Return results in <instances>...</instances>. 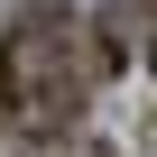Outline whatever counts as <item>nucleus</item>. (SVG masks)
<instances>
[{
  "label": "nucleus",
  "instance_id": "f257e3e1",
  "mask_svg": "<svg viewBox=\"0 0 157 157\" xmlns=\"http://www.w3.org/2000/svg\"><path fill=\"white\" fill-rule=\"evenodd\" d=\"M83 19L65 10V0H28L0 37V129L19 139H65L74 111H83Z\"/></svg>",
  "mask_w": 157,
  "mask_h": 157
},
{
  "label": "nucleus",
  "instance_id": "f03ea898",
  "mask_svg": "<svg viewBox=\"0 0 157 157\" xmlns=\"http://www.w3.org/2000/svg\"><path fill=\"white\" fill-rule=\"evenodd\" d=\"M28 157H111V148H74V139H28Z\"/></svg>",
  "mask_w": 157,
  "mask_h": 157
},
{
  "label": "nucleus",
  "instance_id": "7ed1b4c3",
  "mask_svg": "<svg viewBox=\"0 0 157 157\" xmlns=\"http://www.w3.org/2000/svg\"><path fill=\"white\" fill-rule=\"evenodd\" d=\"M139 46H148V65H157V10H148V37H139Z\"/></svg>",
  "mask_w": 157,
  "mask_h": 157
}]
</instances>
